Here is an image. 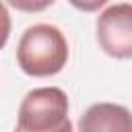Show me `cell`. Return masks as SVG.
<instances>
[{
  "mask_svg": "<svg viewBox=\"0 0 132 132\" xmlns=\"http://www.w3.org/2000/svg\"><path fill=\"white\" fill-rule=\"evenodd\" d=\"M16 62L29 76H54L68 62V41L64 33L54 25H31L19 39Z\"/></svg>",
  "mask_w": 132,
  "mask_h": 132,
  "instance_id": "1",
  "label": "cell"
},
{
  "mask_svg": "<svg viewBox=\"0 0 132 132\" xmlns=\"http://www.w3.org/2000/svg\"><path fill=\"white\" fill-rule=\"evenodd\" d=\"M14 132H74L66 93L58 87L29 91L19 105Z\"/></svg>",
  "mask_w": 132,
  "mask_h": 132,
  "instance_id": "2",
  "label": "cell"
},
{
  "mask_svg": "<svg viewBox=\"0 0 132 132\" xmlns=\"http://www.w3.org/2000/svg\"><path fill=\"white\" fill-rule=\"evenodd\" d=\"M95 29L97 41L107 56L116 60L132 56V4L120 2L105 8L97 16Z\"/></svg>",
  "mask_w": 132,
  "mask_h": 132,
  "instance_id": "3",
  "label": "cell"
},
{
  "mask_svg": "<svg viewBox=\"0 0 132 132\" xmlns=\"http://www.w3.org/2000/svg\"><path fill=\"white\" fill-rule=\"evenodd\" d=\"M78 132H132V118L126 105L95 103L80 116Z\"/></svg>",
  "mask_w": 132,
  "mask_h": 132,
  "instance_id": "4",
  "label": "cell"
},
{
  "mask_svg": "<svg viewBox=\"0 0 132 132\" xmlns=\"http://www.w3.org/2000/svg\"><path fill=\"white\" fill-rule=\"evenodd\" d=\"M6 2L21 12H41L50 8L56 0H6Z\"/></svg>",
  "mask_w": 132,
  "mask_h": 132,
  "instance_id": "5",
  "label": "cell"
},
{
  "mask_svg": "<svg viewBox=\"0 0 132 132\" xmlns=\"http://www.w3.org/2000/svg\"><path fill=\"white\" fill-rule=\"evenodd\" d=\"M10 27H12L10 14H8L6 6L0 2V50L6 45V41H8V37H10Z\"/></svg>",
  "mask_w": 132,
  "mask_h": 132,
  "instance_id": "6",
  "label": "cell"
},
{
  "mask_svg": "<svg viewBox=\"0 0 132 132\" xmlns=\"http://www.w3.org/2000/svg\"><path fill=\"white\" fill-rule=\"evenodd\" d=\"M68 2L82 12H95V10H99L101 6L107 4V0H68Z\"/></svg>",
  "mask_w": 132,
  "mask_h": 132,
  "instance_id": "7",
  "label": "cell"
}]
</instances>
